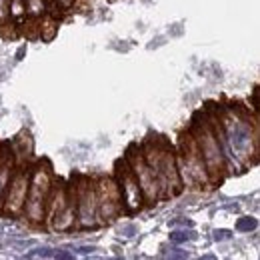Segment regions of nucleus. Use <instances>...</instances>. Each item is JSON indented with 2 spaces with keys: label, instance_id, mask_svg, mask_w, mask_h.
Wrapping results in <instances>:
<instances>
[{
  "label": "nucleus",
  "instance_id": "12",
  "mask_svg": "<svg viewBox=\"0 0 260 260\" xmlns=\"http://www.w3.org/2000/svg\"><path fill=\"white\" fill-rule=\"evenodd\" d=\"M236 228H238L240 232H250V230H254V228H256V218L244 216V218H240V220L236 222Z\"/></svg>",
  "mask_w": 260,
  "mask_h": 260
},
{
  "label": "nucleus",
  "instance_id": "7",
  "mask_svg": "<svg viewBox=\"0 0 260 260\" xmlns=\"http://www.w3.org/2000/svg\"><path fill=\"white\" fill-rule=\"evenodd\" d=\"M76 212L80 226H94L96 224V190L92 184H84L76 196Z\"/></svg>",
  "mask_w": 260,
  "mask_h": 260
},
{
  "label": "nucleus",
  "instance_id": "16",
  "mask_svg": "<svg viewBox=\"0 0 260 260\" xmlns=\"http://www.w3.org/2000/svg\"><path fill=\"white\" fill-rule=\"evenodd\" d=\"M230 238V232H226V230H216L214 232V240H228Z\"/></svg>",
  "mask_w": 260,
  "mask_h": 260
},
{
  "label": "nucleus",
  "instance_id": "17",
  "mask_svg": "<svg viewBox=\"0 0 260 260\" xmlns=\"http://www.w3.org/2000/svg\"><path fill=\"white\" fill-rule=\"evenodd\" d=\"M58 2H60L62 6H70V4H72V0H58Z\"/></svg>",
  "mask_w": 260,
  "mask_h": 260
},
{
  "label": "nucleus",
  "instance_id": "3",
  "mask_svg": "<svg viewBox=\"0 0 260 260\" xmlns=\"http://www.w3.org/2000/svg\"><path fill=\"white\" fill-rule=\"evenodd\" d=\"M196 146H198L200 158L206 166V170L212 174H220L224 168V154L220 150V142H218L216 134L212 132L208 124H204L196 132Z\"/></svg>",
  "mask_w": 260,
  "mask_h": 260
},
{
  "label": "nucleus",
  "instance_id": "13",
  "mask_svg": "<svg viewBox=\"0 0 260 260\" xmlns=\"http://www.w3.org/2000/svg\"><path fill=\"white\" fill-rule=\"evenodd\" d=\"M8 10H10V14H12V16H20V14L26 10V4H24L22 0H10Z\"/></svg>",
  "mask_w": 260,
  "mask_h": 260
},
{
  "label": "nucleus",
  "instance_id": "9",
  "mask_svg": "<svg viewBox=\"0 0 260 260\" xmlns=\"http://www.w3.org/2000/svg\"><path fill=\"white\" fill-rule=\"evenodd\" d=\"M120 198H124L126 206L130 210H136L140 208V202H142V192H140V186H138V180L132 172V168L124 166L122 170V176H120Z\"/></svg>",
  "mask_w": 260,
  "mask_h": 260
},
{
  "label": "nucleus",
  "instance_id": "2",
  "mask_svg": "<svg viewBox=\"0 0 260 260\" xmlns=\"http://www.w3.org/2000/svg\"><path fill=\"white\" fill-rule=\"evenodd\" d=\"M48 192H50V176L40 166L34 170L32 180H28V192H26V200H24V212L32 222L42 220L44 210H46Z\"/></svg>",
  "mask_w": 260,
  "mask_h": 260
},
{
  "label": "nucleus",
  "instance_id": "14",
  "mask_svg": "<svg viewBox=\"0 0 260 260\" xmlns=\"http://www.w3.org/2000/svg\"><path fill=\"white\" fill-rule=\"evenodd\" d=\"M26 10H30V14H40L44 10V2L42 0H26Z\"/></svg>",
  "mask_w": 260,
  "mask_h": 260
},
{
  "label": "nucleus",
  "instance_id": "1",
  "mask_svg": "<svg viewBox=\"0 0 260 260\" xmlns=\"http://www.w3.org/2000/svg\"><path fill=\"white\" fill-rule=\"evenodd\" d=\"M214 134L222 144L220 150L224 154V160L236 166V170L250 164L252 154L256 152V138L250 124L240 114H236L234 110H226L222 116V124Z\"/></svg>",
  "mask_w": 260,
  "mask_h": 260
},
{
  "label": "nucleus",
  "instance_id": "10",
  "mask_svg": "<svg viewBox=\"0 0 260 260\" xmlns=\"http://www.w3.org/2000/svg\"><path fill=\"white\" fill-rule=\"evenodd\" d=\"M10 164H12L10 158H2V156H0V192L4 190V186H6V182H8V176H10Z\"/></svg>",
  "mask_w": 260,
  "mask_h": 260
},
{
  "label": "nucleus",
  "instance_id": "6",
  "mask_svg": "<svg viewBox=\"0 0 260 260\" xmlns=\"http://www.w3.org/2000/svg\"><path fill=\"white\" fill-rule=\"evenodd\" d=\"M120 210V190L112 180H102L96 190V212L104 220H112Z\"/></svg>",
  "mask_w": 260,
  "mask_h": 260
},
{
  "label": "nucleus",
  "instance_id": "15",
  "mask_svg": "<svg viewBox=\"0 0 260 260\" xmlns=\"http://www.w3.org/2000/svg\"><path fill=\"white\" fill-rule=\"evenodd\" d=\"M8 4H10V0H0V22L6 18V14H8Z\"/></svg>",
  "mask_w": 260,
  "mask_h": 260
},
{
  "label": "nucleus",
  "instance_id": "11",
  "mask_svg": "<svg viewBox=\"0 0 260 260\" xmlns=\"http://www.w3.org/2000/svg\"><path fill=\"white\" fill-rule=\"evenodd\" d=\"M192 238H196V234L192 232V230H176V232H172L170 234V240L172 242H184V240H192Z\"/></svg>",
  "mask_w": 260,
  "mask_h": 260
},
{
  "label": "nucleus",
  "instance_id": "5",
  "mask_svg": "<svg viewBox=\"0 0 260 260\" xmlns=\"http://www.w3.org/2000/svg\"><path fill=\"white\" fill-rule=\"evenodd\" d=\"M182 178L188 186H200L208 180V174H206V166L200 158V152H198V146H196L194 140H188V146L184 142V158H182Z\"/></svg>",
  "mask_w": 260,
  "mask_h": 260
},
{
  "label": "nucleus",
  "instance_id": "4",
  "mask_svg": "<svg viewBox=\"0 0 260 260\" xmlns=\"http://www.w3.org/2000/svg\"><path fill=\"white\" fill-rule=\"evenodd\" d=\"M130 168L138 180V186H140V192L144 194V198L148 202H154L158 198L160 192V186H158V180H156V174L154 170L150 168V164L144 160L142 154H130Z\"/></svg>",
  "mask_w": 260,
  "mask_h": 260
},
{
  "label": "nucleus",
  "instance_id": "8",
  "mask_svg": "<svg viewBox=\"0 0 260 260\" xmlns=\"http://www.w3.org/2000/svg\"><path fill=\"white\" fill-rule=\"evenodd\" d=\"M26 192H28V176L24 172H18L12 182H10V190L6 196V212H12V214H18L22 208H24V200H26Z\"/></svg>",
  "mask_w": 260,
  "mask_h": 260
}]
</instances>
